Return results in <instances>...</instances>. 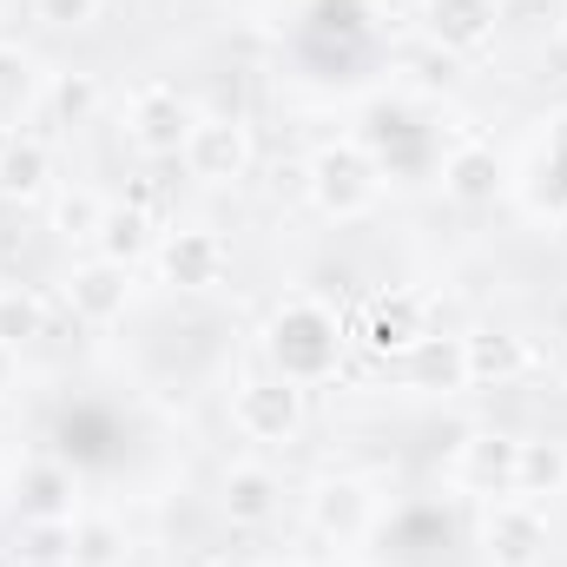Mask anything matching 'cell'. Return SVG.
<instances>
[{
    "instance_id": "1",
    "label": "cell",
    "mask_w": 567,
    "mask_h": 567,
    "mask_svg": "<svg viewBox=\"0 0 567 567\" xmlns=\"http://www.w3.org/2000/svg\"><path fill=\"white\" fill-rule=\"evenodd\" d=\"M265 350H271V370H278L284 383L310 390V383H323V377L337 370V357H343V323H337L330 303L290 297V303H278V317H271Z\"/></svg>"
},
{
    "instance_id": "2",
    "label": "cell",
    "mask_w": 567,
    "mask_h": 567,
    "mask_svg": "<svg viewBox=\"0 0 567 567\" xmlns=\"http://www.w3.org/2000/svg\"><path fill=\"white\" fill-rule=\"evenodd\" d=\"M303 185H310L317 212H330V218H363V212L377 205V185H383V172H377V158H370L363 145L343 140V145H323V152L310 158Z\"/></svg>"
},
{
    "instance_id": "3",
    "label": "cell",
    "mask_w": 567,
    "mask_h": 567,
    "mask_svg": "<svg viewBox=\"0 0 567 567\" xmlns=\"http://www.w3.org/2000/svg\"><path fill=\"white\" fill-rule=\"evenodd\" d=\"M231 429H238L245 442H265V449L297 442V429H303V390L284 383V377H251V383H238V396H231Z\"/></svg>"
},
{
    "instance_id": "4",
    "label": "cell",
    "mask_w": 567,
    "mask_h": 567,
    "mask_svg": "<svg viewBox=\"0 0 567 567\" xmlns=\"http://www.w3.org/2000/svg\"><path fill=\"white\" fill-rule=\"evenodd\" d=\"M488 567H542L548 561V515L528 495H495L488 528H482Z\"/></svg>"
},
{
    "instance_id": "5",
    "label": "cell",
    "mask_w": 567,
    "mask_h": 567,
    "mask_svg": "<svg viewBox=\"0 0 567 567\" xmlns=\"http://www.w3.org/2000/svg\"><path fill=\"white\" fill-rule=\"evenodd\" d=\"M192 126H198V113L185 106L178 86H140L133 106H126V140L140 145L145 158H178Z\"/></svg>"
},
{
    "instance_id": "6",
    "label": "cell",
    "mask_w": 567,
    "mask_h": 567,
    "mask_svg": "<svg viewBox=\"0 0 567 567\" xmlns=\"http://www.w3.org/2000/svg\"><path fill=\"white\" fill-rule=\"evenodd\" d=\"M66 310L80 317V323H113V317H126V303H133V265H113V258H86V265H73L66 271Z\"/></svg>"
},
{
    "instance_id": "7",
    "label": "cell",
    "mask_w": 567,
    "mask_h": 567,
    "mask_svg": "<svg viewBox=\"0 0 567 567\" xmlns=\"http://www.w3.org/2000/svg\"><path fill=\"white\" fill-rule=\"evenodd\" d=\"M178 158H185L192 178H205V185H231V178L251 172V133H245L238 120H198Z\"/></svg>"
},
{
    "instance_id": "8",
    "label": "cell",
    "mask_w": 567,
    "mask_h": 567,
    "mask_svg": "<svg viewBox=\"0 0 567 567\" xmlns=\"http://www.w3.org/2000/svg\"><path fill=\"white\" fill-rule=\"evenodd\" d=\"M455 475L475 488V495H515L522 482V442L502 435V429H482L455 449Z\"/></svg>"
},
{
    "instance_id": "9",
    "label": "cell",
    "mask_w": 567,
    "mask_h": 567,
    "mask_svg": "<svg viewBox=\"0 0 567 567\" xmlns=\"http://www.w3.org/2000/svg\"><path fill=\"white\" fill-rule=\"evenodd\" d=\"M435 330H429V303L416 290H390V297H377L370 303V323H363V343L377 350V357H410L416 343H429Z\"/></svg>"
},
{
    "instance_id": "10",
    "label": "cell",
    "mask_w": 567,
    "mask_h": 567,
    "mask_svg": "<svg viewBox=\"0 0 567 567\" xmlns=\"http://www.w3.org/2000/svg\"><path fill=\"white\" fill-rule=\"evenodd\" d=\"M218 508H225L231 528H271L278 508H284V482L265 468V462H238V468H225Z\"/></svg>"
},
{
    "instance_id": "11",
    "label": "cell",
    "mask_w": 567,
    "mask_h": 567,
    "mask_svg": "<svg viewBox=\"0 0 567 567\" xmlns=\"http://www.w3.org/2000/svg\"><path fill=\"white\" fill-rule=\"evenodd\" d=\"M310 522H317V535H330V542H363V535L377 528V495H370L363 482H350V475H330V482L310 495Z\"/></svg>"
},
{
    "instance_id": "12",
    "label": "cell",
    "mask_w": 567,
    "mask_h": 567,
    "mask_svg": "<svg viewBox=\"0 0 567 567\" xmlns=\"http://www.w3.org/2000/svg\"><path fill=\"white\" fill-rule=\"evenodd\" d=\"M225 265H231V251H225L218 231H172L158 245V271L178 290H212V284L225 278Z\"/></svg>"
},
{
    "instance_id": "13",
    "label": "cell",
    "mask_w": 567,
    "mask_h": 567,
    "mask_svg": "<svg viewBox=\"0 0 567 567\" xmlns=\"http://www.w3.org/2000/svg\"><path fill=\"white\" fill-rule=\"evenodd\" d=\"M495 20H502L495 0H429L423 7V27L442 53H482L495 40Z\"/></svg>"
},
{
    "instance_id": "14",
    "label": "cell",
    "mask_w": 567,
    "mask_h": 567,
    "mask_svg": "<svg viewBox=\"0 0 567 567\" xmlns=\"http://www.w3.org/2000/svg\"><path fill=\"white\" fill-rule=\"evenodd\" d=\"M13 508L20 522H73V468L66 462H27L13 475Z\"/></svg>"
},
{
    "instance_id": "15",
    "label": "cell",
    "mask_w": 567,
    "mask_h": 567,
    "mask_svg": "<svg viewBox=\"0 0 567 567\" xmlns=\"http://www.w3.org/2000/svg\"><path fill=\"white\" fill-rule=\"evenodd\" d=\"M442 192H449L455 205H488V198L502 192L495 152H488V145H455V152L442 158Z\"/></svg>"
},
{
    "instance_id": "16",
    "label": "cell",
    "mask_w": 567,
    "mask_h": 567,
    "mask_svg": "<svg viewBox=\"0 0 567 567\" xmlns=\"http://www.w3.org/2000/svg\"><path fill=\"white\" fill-rule=\"evenodd\" d=\"M462 363H468V383H515L528 370V343L508 330H475L462 337Z\"/></svg>"
},
{
    "instance_id": "17",
    "label": "cell",
    "mask_w": 567,
    "mask_h": 567,
    "mask_svg": "<svg viewBox=\"0 0 567 567\" xmlns=\"http://www.w3.org/2000/svg\"><path fill=\"white\" fill-rule=\"evenodd\" d=\"M53 178V158L33 133H0V198H40Z\"/></svg>"
},
{
    "instance_id": "18",
    "label": "cell",
    "mask_w": 567,
    "mask_h": 567,
    "mask_svg": "<svg viewBox=\"0 0 567 567\" xmlns=\"http://www.w3.org/2000/svg\"><path fill=\"white\" fill-rule=\"evenodd\" d=\"M410 377L423 383V390H468V363H462V337H429L416 343L410 357Z\"/></svg>"
},
{
    "instance_id": "19",
    "label": "cell",
    "mask_w": 567,
    "mask_h": 567,
    "mask_svg": "<svg viewBox=\"0 0 567 567\" xmlns=\"http://www.w3.org/2000/svg\"><path fill=\"white\" fill-rule=\"evenodd\" d=\"M100 258H113V265H133L152 251V218L133 212V205H106V218H100Z\"/></svg>"
},
{
    "instance_id": "20",
    "label": "cell",
    "mask_w": 567,
    "mask_h": 567,
    "mask_svg": "<svg viewBox=\"0 0 567 567\" xmlns=\"http://www.w3.org/2000/svg\"><path fill=\"white\" fill-rule=\"evenodd\" d=\"M40 337H47V297L27 290V284H7V290H0V343L27 350V343H40Z\"/></svg>"
},
{
    "instance_id": "21",
    "label": "cell",
    "mask_w": 567,
    "mask_h": 567,
    "mask_svg": "<svg viewBox=\"0 0 567 567\" xmlns=\"http://www.w3.org/2000/svg\"><path fill=\"white\" fill-rule=\"evenodd\" d=\"M567 488V442H522V482L515 495L542 502V495H561Z\"/></svg>"
},
{
    "instance_id": "22",
    "label": "cell",
    "mask_w": 567,
    "mask_h": 567,
    "mask_svg": "<svg viewBox=\"0 0 567 567\" xmlns=\"http://www.w3.org/2000/svg\"><path fill=\"white\" fill-rule=\"evenodd\" d=\"M73 567H126V528L106 515L73 522Z\"/></svg>"
},
{
    "instance_id": "23",
    "label": "cell",
    "mask_w": 567,
    "mask_h": 567,
    "mask_svg": "<svg viewBox=\"0 0 567 567\" xmlns=\"http://www.w3.org/2000/svg\"><path fill=\"white\" fill-rule=\"evenodd\" d=\"M13 555L27 567L73 561V522H20V528H13Z\"/></svg>"
},
{
    "instance_id": "24",
    "label": "cell",
    "mask_w": 567,
    "mask_h": 567,
    "mask_svg": "<svg viewBox=\"0 0 567 567\" xmlns=\"http://www.w3.org/2000/svg\"><path fill=\"white\" fill-rule=\"evenodd\" d=\"M47 106H53L60 126H86V120L100 113V80H93V73H60L53 93H47Z\"/></svg>"
},
{
    "instance_id": "25",
    "label": "cell",
    "mask_w": 567,
    "mask_h": 567,
    "mask_svg": "<svg viewBox=\"0 0 567 567\" xmlns=\"http://www.w3.org/2000/svg\"><path fill=\"white\" fill-rule=\"evenodd\" d=\"M27 93H33V60H27L20 47H0V133H7V120L27 106Z\"/></svg>"
},
{
    "instance_id": "26",
    "label": "cell",
    "mask_w": 567,
    "mask_h": 567,
    "mask_svg": "<svg viewBox=\"0 0 567 567\" xmlns=\"http://www.w3.org/2000/svg\"><path fill=\"white\" fill-rule=\"evenodd\" d=\"M100 218H106V198H93V192H66L53 205V225L66 238H100Z\"/></svg>"
},
{
    "instance_id": "27",
    "label": "cell",
    "mask_w": 567,
    "mask_h": 567,
    "mask_svg": "<svg viewBox=\"0 0 567 567\" xmlns=\"http://www.w3.org/2000/svg\"><path fill=\"white\" fill-rule=\"evenodd\" d=\"M100 13H106V0H33V20H47L60 33H86V27H100Z\"/></svg>"
},
{
    "instance_id": "28",
    "label": "cell",
    "mask_w": 567,
    "mask_h": 567,
    "mask_svg": "<svg viewBox=\"0 0 567 567\" xmlns=\"http://www.w3.org/2000/svg\"><path fill=\"white\" fill-rule=\"evenodd\" d=\"M133 212H145V218H158V205H165V192H158V178H140V192L126 198Z\"/></svg>"
},
{
    "instance_id": "29",
    "label": "cell",
    "mask_w": 567,
    "mask_h": 567,
    "mask_svg": "<svg viewBox=\"0 0 567 567\" xmlns=\"http://www.w3.org/2000/svg\"><path fill=\"white\" fill-rule=\"evenodd\" d=\"M548 152H555V158L567 165V113L555 120V126H548Z\"/></svg>"
},
{
    "instance_id": "30",
    "label": "cell",
    "mask_w": 567,
    "mask_h": 567,
    "mask_svg": "<svg viewBox=\"0 0 567 567\" xmlns=\"http://www.w3.org/2000/svg\"><path fill=\"white\" fill-rule=\"evenodd\" d=\"M7 383H13V343H0V396H7Z\"/></svg>"
},
{
    "instance_id": "31",
    "label": "cell",
    "mask_w": 567,
    "mask_h": 567,
    "mask_svg": "<svg viewBox=\"0 0 567 567\" xmlns=\"http://www.w3.org/2000/svg\"><path fill=\"white\" fill-rule=\"evenodd\" d=\"M198 567H231V561H225V555H212V561H198Z\"/></svg>"
},
{
    "instance_id": "32",
    "label": "cell",
    "mask_w": 567,
    "mask_h": 567,
    "mask_svg": "<svg viewBox=\"0 0 567 567\" xmlns=\"http://www.w3.org/2000/svg\"><path fill=\"white\" fill-rule=\"evenodd\" d=\"M561 47H567V7H561Z\"/></svg>"
},
{
    "instance_id": "33",
    "label": "cell",
    "mask_w": 567,
    "mask_h": 567,
    "mask_svg": "<svg viewBox=\"0 0 567 567\" xmlns=\"http://www.w3.org/2000/svg\"><path fill=\"white\" fill-rule=\"evenodd\" d=\"M561 383H567V357H561Z\"/></svg>"
},
{
    "instance_id": "34",
    "label": "cell",
    "mask_w": 567,
    "mask_h": 567,
    "mask_svg": "<svg viewBox=\"0 0 567 567\" xmlns=\"http://www.w3.org/2000/svg\"><path fill=\"white\" fill-rule=\"evenodd\" d=\"M0 290H7V284H0Z\"/></svg>"
}]
</instances>
